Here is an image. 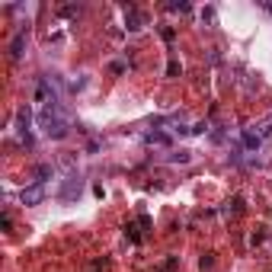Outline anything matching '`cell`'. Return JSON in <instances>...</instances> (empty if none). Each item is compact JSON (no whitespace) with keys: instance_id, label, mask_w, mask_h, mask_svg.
I'll list each match as a JSON object with an SVG mask.
<instances>
[{"instance_id":"cell-13","label":"cell","mask_w":272,"mask_h":272,"mask_svg":"<svg viewBox=\"0 0 272 272\" xmlns=\"http://www.w3.org/2000/svg\"><path fill=\"white\" fill-rule=\"evenodd\" d=\"M167 10H170V13H189V4H186V0H179V4H167Z\"/></svg>"},{"instance_id":"cell-1","label":"cell","mask_w":272,"mask_h":272,"mask_svg":"<svg viewBox=\"0 0 272 272\" xmlns=\"http://www.w3.org/2000/svg\"><path fill=\"white\" fill-rule=\"evenodd\" d=\"M38 128H42V135L52 138V141H64L70 135V125H67V119L58 112V106H45L42 112H38Z\"/></svg>"},{"instance_id":"cell-8","label":"cell","mask_w":272,"mask_h":272,"mask_svg":"<svg viewBox=\"0 0 272 272\" xmlns=\"http://www.w3.org/2000/svg\"><path fill=\"white\" fill-rule=\"evenodd\" d=\"M74 196H80V179H67V186H64V192H61V199L67 202V199H74Z\"/></svg>"},{"instance_id":"cell-16","label":"cell","mask_w":272,"mask_h":272,"mask_svg":"<svg viewBox=\"0 0 272 272\" xmlns=\"http://www.w3.org/2000/svg\"><path fill=\"white\" fill-rule=\"evenodd\" d=\"M0 227H4V230H10V227H13V218H10L7 211H4V218H0Z\"/></svg>"},{"instance_id":"cell-18","label":"cell","mask_w":272,"mask_h":272,"mask_svg":"<svg viewBox=\"0 0 272 272\" xmlns=\"http://www.w3.org/2000/svg\"><path fill=\"white\" fill-rule=\"evenodd\" d=\"M269 10H272V4H269Z\"/></svg>"},{"instance_id":"cell-17","label":"cell","mask_w":272,"mask_h":272,"mask_svg":"<svg viewBox=\"0 0 272 272\" xmlns=\"http://www.w3.org/2000/svg\"><path fill=\"white\" fill-rule=\"evenodd\" d=\"M263 138H272V122H269V125L263 128Z\"/></svg>"},{"instance_id":"cell-7","label":"cell","mask_w":272,"mask_h":272,"mask_svg":"<svg viewBox=\"0 0 272 272\" xmlns=\"http://www.w3.org/2000/svg\"><path fill=\"white\" fill-rule=\"evenodd\" d=\"M144 141H147V144H154V147H167V144H170V138H167L164 132H150Z\"/></svg>"},{"instance_id":"cell-10","label":"cell","mask_w":272,"mask_h":272,"mask_svg":"<svg viewBox=\"0 0 272 272\" xmlns=\"http://www.w3.org/2000/svg\"><path fill=\"white\" fill-rule=\"evenodd\" d=\"M227 215H244V199H240V196H234V199H230V202H227Z\"/></svg>"},{"instance_id":"cell-12","label":"cell","mask_w":272,"mask_h":272,"mask_svg":"<svg viewBox=\"0 0 272 272\" xmlns=\"http://www.w3.org/2000/svg\"><path fill=\"white\" fill-rule=\"evenodd\" d=\"M179 74H183V64H179L176 58H173V61L167 64V77H179Z\"/></svg>"},{"instance_id":"cell-11","label":"cell","mask_w":272,"mask_h":272,"mask_svg":"<svg viewBox=\"0 0 272 272\" xmlns=\"http://www.w3.org/2000/svg\"><path fill=\"white\" fill-rule=\"evenodd\" d=\"M48 176H52V164H38V167H35V183H42V186H45V179H48Z\"/></svg>"},{"instance_id":"cell-2","label":"cell","mask_w":272,"mask_h":272,"mask_svg":"<svg viewBox=\"0 0 272 272\" xmlns=\"http://www.w3.org/2000/svg\"><path fill=\"white\" fill-rule=\"evenodd\" d=\"M35 103H42V109L58 103V93H55V87H52V77H38V84H35Z\"/></svg>"},{"instance_id":"cell-14","label":"cell","mask_w":272,"mask_h":272,"mask_svg":"<svg viewBox=\"0 0 272 272\" xmlns=\"http://www.w3.org/2000/svg\"><path fill=\"white\" fill-rule=\"evenodd\" d=\"M125 237L132 240V244H138V240H141V234H138V227H135V224H125Z\"/></svg>"},{"instance_id":"cell-9","label":"cell","mask_w":272,"mask_h":272,"mask_svg":"<svg viewBox=\"0 0 272 272\" xmlns=\"http://www.w3.org/2000/svg\"><path fill=\"white\" fill-rule=\"evenodd\" d=\"M167 160L170 164H189V160H192V150H173Z\"/></svg>"},{"instance_id":"cell-6","label":"cell","mask_w":272,"mask_h":272,"mask_svg":"<svg viewBox=\"0 0 272 272\" xmlns=\"http://www.w3.org/2000/svg\"><path fill=\"white\" fill-rule=\"evenodd\" d=\"M240 144H244L247 150H259V144H263V135H256V132H240Z\"/></svg>"},{"instance_id":"cell-15","label":"cell","mask_w":272,"mask_h":272,"mask_svg":"<svg viewBox=\"0 0 272 272\" xmlns=\"http://www.w3.org/2000/svg\"><path fill=\"white\" fill-rule=\"evenodd\" d=\"M211 263H215V259H211V253H202V259H199V266H202V269H211Z\"/></svg>"},{"instance_id":"cell-5","label":"cell","mask_w":272,"mask_h":272,"mask_svg":"<svg viewBox=\"0 0 272 272\" xmlns=\"http://www.w3.org/2000/svg\"><path fill=\"white\" fill-rule=\"evenodd\" d=\"M141 26H144V16H141L135 7H128L125 10V29H128V32H138Z\"/></svg>"},{"instance_id":"cell-4","label":"cell","mask_w":272,"mask_h":272,"mask_svg":"<svg viewBox=\"0 0 272 272\" xmlns=\"http://www.w3.org/2000/svg\"><path fill=\"white\" fill-rule=\"evenodd\" d=\"M45 199V186L42 183H32V186H26L23 192H19V202L23 205H38Z\"/></svg>"},{"instance_id":"cell-3","label":"cell","mask_w":272,"mask_h":272,"mask_svg":"<svg viewBox=\"0 0 272 272\" xmlns=\"http://www.w3.org/2000/svg\"><path fill=\"white\" fill-rule=\"evenodd\" d=\"M26 42H29V26L19 29V32L10 38V58H13V61H19V58L26 55Z\"/></svg>"}]
</instances>
